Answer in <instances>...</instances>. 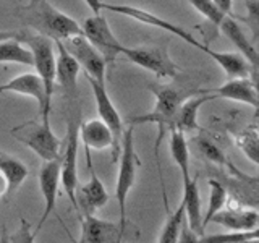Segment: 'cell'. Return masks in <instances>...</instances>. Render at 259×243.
Instances as JSON below:
<instances>
[{
	"label": "cell",
	"instance_id": "cell-1",
	"mask_svg": "<svg viewBox=\"0 0 259 243\" xmlns=\"http://www.w3.org/2000/svg\"><path fill=\"white\" fill-rule=\"evenodd\" d=\"M18 15L23 26L52 39L54 43L83 34L81 24L67 13L55 8L49 0H29L26 5L20 8Z\"/></svg>",
	"mask_w": 259,
	"mask_h": 243
},
{
	"label": "cell",
	"instance_id": "cell-2",
	"mask_svg": "<svg viewBox=\"0 0 259 243\" xmlns=\"http://www.w3.org/2000/svg\"><path fill=\"white\" fill-rule=\"evenodd\" d=\"M151 91L156 97L154 102V109L149 113L144 115H138L128 122L130 125H138V124H156L159 130V136L156 140V157L159 154V144L164 138V133L172 122L177 110L180 109V105L191 96L196 94H204L207 89H186V88H175L168 85H152Z\"/></svg>",
	"mask_w": 259,
	"mask_h": 243
},
{
	"label": "cell",
	"instance_id": "cell-3",
	"mask_svg": "<svg viewBox=\"0 0 259 243\" xmlns=\"http://www.w3.org/2000/svg\"><path fill=\"white\" fill-rule=\"evenodd\" d=\"M141 166L138 154L135 149V125H128L125 128L123 136L120 143V152H118V175H117V185H115V199L118 205V222L121 225H130L126 219V201L130 196V191L135 186L138 167Z\"/></svg>",
	"mask_w": 259,
	"mask_h": 243
},
{
	"label": "cell",
	"instance_id": "cell-4",
	"mask_svg": "<svg viewBox=\"0 0 259 243\" xmlns=\"http://www.w3.org/2000/svg\"><path fill=\"white\" fill-rule=\"evenodd\" d=\"M12 136L29 148L42 160H54L62 156L63 140L52 132L51 120H31L12 130Z\"/></svg>",
	"mask_w": 259,
	"mask_h": 243
},
{
	"label": "cell",
	"instance_id": "cell-5",
	"mask_svg": "<svg viewBox=\"0 0 259 243\" xmlns=\"http://www.w3.org/2000/svg\"><path fill=\"white\" fill-rule=\"evenodd\" d=\"M16 39L26 46L32 54V67L42 79L47 99L52 102L54 89H55V51L54 40L42 34L32 32L29 29L18 31Z\"/></svg>",
	"mask_w": 259,
	"mask_h": 243
},
{
	"label": "cell",
	"instance_id": "cell-6",
	"mask_svg": "<svg viewBox=\"0 0 259 243\" xmlns=\"http://www.w3.org/2000/svg\"><path fill=\"white\" fill-rule=\"evenodd\" d=\"M101 10L104 12H113V13H118V15H123V16H128V18H132L135 21H140L143 24H148V26H152V28H159L165 32H170V34H174L177 37L183 39L186 44H190L191 47L198 49L201 52H206V49L209 44H202L199 43L198 39H194L191 36V32H188L185 28L178 26V24H174L170 23L164 18H160L156 13H151L148 10H143L140 7H133V5H126V4H105L102 2L101 5Z\"/></svg>",
	"mask_w": 259,
	"mask_h": 243
},
{
	"label": "cell",
	"instance_id": "cell-7",
	"mask_svg": "<svg viewBox=\"0 0 259 243\" xmlns=\"http://www.w3.org/2000/svg\"><path fill=\"white\" fill-rule=\"evenodd\" d=\"M121 55H125L130 62L138 67L154 73L157 78H177L180 75V68L170 59L165 47L159 46H140L121 49Z\"/></svg>",
	"mask_w": 259,
	"mask_h": 243
},
{
	"label": "cell",
	"instance_id": "cell-8",
	"mask_svg": "<svg viewBox=\"0 0 259 243\" xmlns=\"http://www.w3.org/2000/svg\"><path fill=\"white\" fill-rule=\"evenodd\" d=\"M83 29V36L89 40V44L97 49L105 63H113L117 60V57L121 55V49L123 44L117 39L110 28V24L105 18V15L101 13H93L89 18L84 20L81 24Z\"/></svg>",
	"mask_w": 259,
	"mask_h": 243
},
{
	"label": "cell",
	"instance_id": "cell-9",
	"mask_svg": "<svg viewBox=\"0 0 259 243\" xmlns=\"http://www.w3.org/2000/svg\"><path fill=\"white\" fill-rule=\"evenodd\" d=\"M81 219V237L73 243H121L128 238L132 230H138L133 224L121 225L118 221H104L96 214L79 216Z\"/></svg>",
	"mask_w": 259,
	"mask_h": 243
},
{
	"label": "cell",
	"instance_id": "cell-10",
	"mask_svg": "<svg viewBox=\"0 0 259 243\" xmlns=\"http://www.w3.org/2000/svg\"><path fill=\"white\" fill-rule=\"evenodd\" d=\"M78 128L79 125L75 120L68 122L67 136L63 140V151L60 156V183L75 209H78L76 188L79 185L78 183Z\"/></svg>",
	"mask_w": 259,
	"mask_h": 243
},
{
	"label": "cell",
	"instance_id": "cell-11",
	"mask_svg": "<svg viewBox=\"0 0 259 243\" xmlns=\"http://www.w3.org/2000/svg\"><path fill=\"white\" fill-rule=\"evenodd\" d=\"M84 154H86V166L89 170V180L84 185H78V188H76L78 216L96 214L101 208L107 205L110 198L102 180L94 169L93 159H91V149L84 148Z\"/></svg>",
	"mask_w": 259,
	"mask_h": 243
},
{
	"label": "cell",
	"instance_id": "cell-12",
	"mask_svg": "<svg viewBox=\"0 0 259 243\" xmlns=\"http://www.w3.org/2000/svg\"><path fill=\"white\" fill-rule=\"evenodd\" d=\"M86 78H88L89 86H91V89H93L99 118L110 128V132L113 135V144H115V148H113V152H112V160L117 162L118 152H120L121 136H123V132H125L123 120H121L120 113H118V110L115 107V104H113L112 99H110V96L107 93V88H105V83L96 81V79L89 78V76H86Z\"/></svg>",
	"mask_w": 259,
	"mask_h": 243
},
{
	"label": "cell",
	"instance_id": "cell-13",
	"mask_svg": "<svg viewBox=\"0 0 259 243\" xmlns=\"http://www.w3.org/2000/svg\"><path fill=\"white\" fill-rule=\"evenodd\" d=\"M63 47L70 52V55L78 62L79 68L84 70V75L96 81L105 83V63L104 57L97 52V49L89 44V40L83 36H71L62 40Z\"/></svg>",
	"mask_w": 259,
	"mask_h": 243
},
{
	"label": "cell",
	"instance_id": "cell-14",
	"mask_svg": "<svg viewBox=\"0 0 259 243\" xmlns=\"http://www.w3.org/2000/svg\"><path fill=\"white\" fill-rule=\"evenodd\" d=\"M37 180H39L40 193H42L44 198V211L39 219L37 227L32 230L36 237L40 232V229L44 227V224L47 222V219L55 211V202H57V196H59V185H60V157L54 160H44L39 169Z\"/></svg>",
	"mask_w": 259,
	"mask_h": 243
},
{
	"label": "cell",
	"instance_id": "cell-15",
	"mask_svg": "<svg viewBox=\"0 0 259 243\" xmlns=\"http://www.w3.org/2000/svg\"><path fill=\"white\" fill-rule=\"evenodd\" d=\"M0 93H15L32 97L39 104L40 118L49 120V117H51L52 102L47 99L42 79L39 78L37 73H23V75L8 79L7 83L0 85Z\"/></svg>",
	"mask_w": 259,
	"mask_h": 243
},
{
	"label": "cell",
	"instance_id": "cell-16",
	"mask_svg": "<svg viewBox=\"0 0 259 243\" xmlns=\"http://www.w3.org/2000/svg\"><path fill=\"white\" fill-rule=\"evenodd\" d=\"M210 222L225 227L233 232H249L256 230L259 224V214L254 208H245L241 205H232L222 208L210 219ZM209 222V224H210Z\"/></svg>",
	"mask_w": 259,
	"mask_h": 243
},
{
	"label": "cell",
	"instance_id": "cell-17",
	"mask_svg": "<svg viewBox=\"0 0 259 243\" xmlns=\"http://www.w3.org/2000/svg\"><path fill=\"white\" fill-rule=\"evenodd\" d=\"M57 55H55V81L62 86L63 93L70 99L78 97V75H79V65L70 55V52L63 47L62 40H55Z\"/></svg>",
	"mask_w": 259,
	"mask_h": 243
},
{
	"label": "cell",
	"instance_id": "cell-18",
	"mask_svg": "<svg viewBox=\"0 0 259 243\" xmlns=\"http://www.w3.org/2000/svg\"><path fill=\"white\" fill-rule=\"evenodd\" d=\"M207 93L214 94L215 97H222V99L248 104L254 109H257V105H259L257 86H256V81H253L251 78L229 79L227 83H224L222 86H219L215 89H207Z\"/></svg>",
	"mask_w": 259,
	"mask_h": 243
},
{
	"label": "cell",
	"instance_id": "cell-19",
	"mask_svg": "<svg viewBox=\"0 0 259 243\" xmlns=\"http://www.w3.org/2000/svg\"><path fill=\"white\" fill-rule=\"evenodd\" d=\"M219 29H221L222 34L237 47L238 54L249 63L251 70H253V73L257 76V51L253 46V43L246 37L243 28L235 21V16L225 15L221 24H219Z\"/></svg>",
	"mask_w": 259,
	"mask_h": 243
},
{
	"label": "cell",
	"instance_id": "cell-20",
	"mask_svg": "<svg viewBox=\"0 0 259 243\" xmlns=\"http://www.w3.org/2000/svg\"><path fill=\"white\" fill-rule=\"evenodd\" d=\"M212 99H215V96L210 93L188 97V99L180 105V109L177 110L167 130H177V132H182V133H188V132H193V130H198L199 128L198 113H199L201 105Z\"/></svg>",
	"mask_w": 259,
	"mask_h": 243
},
{
	"label": "cell",
	"instance_id": "cell-21",
	"mask_svg": "<svg viewBox=\"0 0 259 243\" xmlns=\"http://www.w3.org/2000/svg\"><path fill=\"white\" fill-rule=\"evenodd\" d=\"M78 135L81 138V141H83L84 148L96 149V151L112 149V152H113V148H115L110 128L105 125L101 118L83 122L78 128Z\"/></svg>",
	"mask_w": 259,
	"mask_h": 243
},
{
	"label": "cell",
	"instance_id": "cell-22",
	"mask_svg": "<svg viewBox=\"0 0 259 243\" xmlns=\"http://www.w3.org/2000/svg\"><path fill=\"white\" fill-rule=\"evenodd\" d=\"M206 55H209L219 67H221L229 79L233 78H251L253 81H256V75L251 70L249 63L243 59V57L238 52H217L212 51L209 46L206 49Z\"/></svg>",
	"mask_w": 259,
	"mask_h": 243
},
{
	"label": "cell",
	"instance_id": "cell-23",
	"mask_svg": "<svg viewBox=\"0 0 259 243\" xmlns=\"http://www.w3.org/2000/svg\"><path fill=\"white\" fill-rule=\"evenodd\" d=\"M182 201L185 205V221L191 230L198 235L204 233L202 229V214H201V196H199V186L196 178H191L190 182L183 183V196Z\"/></svg>",
	"mask_w": 259,
	"mask_h": 243
},
{
	"label": "cell",
	"instance_id": "cell-24",
	"mask_svg": "<svg viewBox=\"0 0 259 243\" xmlns=\"http://www.w3.org/2000/svg\"><path fill=\"white\" fill-rule=\"evenodd\" d=\"M170 133V156H172L174 162L178 166L182 172V182L186 183L190 182L193 175H191V151H190V144L186 141L185 133L177 132V130H168Z\"/></svg>",
	"mask_w": 259,
	"mask_h": 243
},
{
	"label": "cell",
	"instance_id": "cell-25",
	"mask_svg": "<svg viewBox=\"0 0 259 243\" xmlns=\"http://www.w3.org/2000/svg\"><path fill=\"white\" fill-rule=\"evenodd\" d=\"M0 172L5 175L7 182H8L7 198H10L15 194V191L20 188L21 183L26 180L29 170L20 159L0 152Z\"/></svg>",
	"mask_w": 259,
	"mask_h": 243
},
{
	"label": "cell",
	"instance_id": "cell-26",
	"mask_svg": "<svg viewBox=\"0 0 259 243\" xmlns=\"http://www.w3.org/2000/svg\"><path fill=\"white\" fill-rule=\"evenodd\" d=\"M0 63H20L32 67V54L18 39H7L0 43Z\"/></svg>",
	"mask_w": 259,
	"mask_h": 243
},
{
	"label": "cell",
	"instance_id": "cell-27",
	"mask_svg": "<svg viewBox=\"0 0 259 243\" xmlns=\"http://www.w3.org/2000/svg\"><path fill=\"white\" fill-rule=\"evenodd\" d=\"M164 202L167 208V217L160 229L157 243H177L178 235H180V229H182V221L185 217V205H183V201H180V205H178L175 211H168L167 199H164Z\"/></svg>",
	"mask_w": 259,
	"mask_h": 243
},
{
	"label": "cell",
	"instance_id": "cell-28",
	"mask_svg": "<svg viewBox=\"0 0 259 243\" xmlns=\"http://www.w3.org/2000/svg\"><path fill=\"white\" fill-rule=\"evenodd\" d=\"M191 143H193V148L196 149V152L201 157H204L207 162H212V164H215L219 167H227V164L230 162L224 154L222 148H219L210 138H207L204 135L193 138Z\"/></svg>",
	"mask_w": 259,
	"mask_h": 243
},
{
	"label": "cell",
	"instance_id": "cell-29",
	"mask_svg": "<svg viewBox=\"0 0 259 243\" xmlns=\"http://www.w3.org/2000/svg\"><path fill=\"white\" fill-rule=\"evenodd\" d=\"M207 186H209V206H207V213L202 217V229H206V225L210 222V219L215 213H219L222 208H225L227 199H229V191H227V186L210 178L207 180Z\"/></svg>",
	"mask_w": 259,
	"mask_h": 243
},
{
	"label": "cell",
	"instance_id": "cell-30",
	"mask_svg": "<svg viewBox=\"0 0 259 243\" xmlns=\"http://www.w3.org/2000/svg\"><path fill=\"white\" fill-rule=\"evenodd\" d=\"M235 144L238 146L241 152L245 154L254 166H257V162H259V133H257L256 125H251V127L245 128L241 133L235 136Z\"/></svg>",
	"mask_w": 259,
	"mask_h": 243
},
{
	"label": "cell",
	"instance_id": "cell-31",
	"mask_svg": "<svg viewBox=\"0 0 259 243\" xmlns=\"http://www.w3.org/2000/svg\"><path fill=\"white\" fill-rule=\"evenodd\" d=\"M259 237V229L249 232H225V233H202L199 237V243H237L246 238Z\"/></svg>",
	"mask_w": 259,
	"mask_h": 243
},
{
	"label": "cell",
	"instance_id": "cell-32",
	"mask_svg": "<svg viewBox=\"0 0 259 243\" xmlns=\"http://www.w3.org/2000/svg\"><path fill=\"white\" fill-rule=\"evenodd\" d=\"M188 4L215 28H219V24H221L222 18L225 16L222 12L217 10L215 5L212 4V0H188Z\"/></svg>",
	"mask_w": 259,
	"mask_h": 243
},
{
	"label": "cell",
	"instance_id": "cell-33",
	"mask_svg": "<svg viewBox=\"0 0 259 243\" xmlns=\"http://www.w3.org/2000/svg\"><path fill=\"white\" fill-rule=\"evenodd\" d=\"M8 238H10V243H34L36 235L32 233L31 224L26 219H21L20 227L13 233H8Z\"/></svg>",
	"mask_w": 259,
	"mask_h": 243
},
{
	"label": "cell",
	"instance_id": "cell-34",
	"mask_svg": "<svg viewBox=\"0 0 259 243\" xmlns=\"http://www.w3.org/2000/svg\"><path fill=\"white\" fill-rule=\"evenodd\" d=\"M246 18H241L249 24V28L253 29V37H257V28H259V2L257 0H246Z\"/></svg>",
	"mask_w": 259,
	"mask_h": 243
},
{
	"label": "cell",
	"instance_id": "cell-35",
	"mask_svg": "<svg viewBox=\"0 0 259 243\" xmlns=\"http://www.w3.org/2000/svg\"><path fill=\"white\" fill-rule=\"evenodd\" d=\"M199 237L194 230H191L188 224H186L185 217L182 221V229H180V235H178V241L177 243H199Z\"/></svg>",
	"mask_w": 259,
	"mask_h": 243
},
{
	"label": "cell",
	"instance_id": "cell-36",
	"mask_svg": "<svg viewBox=\"0 0 259 243\" xmlns=\"http://www.w3.org/2000/svg\"><path fill=\"white\" fill-rule=\"evenodd\" d=\"M212 4L215 5V8L219 12H222L224 15L232 16V4L233 0H212Z\"/></svg>",
	"mask_w": 259,
	"mask_h": 243
},
{
	"label": "cell",
	"instance_id": "cell-37",
	"mask_svg": "<svg viewBox=\"0 0 259 243\" xmlns=\"http://www.w3.org/2000/svg\"><path fill=\"white\" fill-rule=\"evenodd\" d=\"M86 5L91 8L93 13H101V5H102V0H84Z\"/></svg>",
	"mask_w": 259,
	"mask_h": 243
},
{
	"label": "cell",
	"instance_id": "cell-38",
	"mask_svg": "<svg viewBox=\"0 0 259 243\" xmlns=\"http://www.w3.org/2000/svg\"><path fill=\"white\" fill-rule=\"evenodd\" d=\"M7 191H8V182H7L5 175L0 172V198L7 196Z\"/></svg>",
	"mask_w": 259,
	"mask_h": 243
},
{
	"label": "cell",
	"instance_id": "cell-39",
	"mask_svg": "<svg viewBox=\"0 0 259 243\" xmlns=\"http://www.w3.org/2000/svg\"><path fill=\"white\" fill-rule=\"evenodd\" d=\"M18 36V31H0V43L7 39H15Z\"/></svg>",
	"mask_w": 259,
	"mask_h": 243
},
{
	"label": "cell",
	"instance_id": "cell-40",
	"mask_svg": "<svg viewBox=\"0 0 259 243\" xmlns=\"http://www.w3.org/2000/svg\"><path fill=\"white\" fill-rule=\"evenodd\" d=\"M0 243H10V238H8V232L7 227H2V233H0Z\"/></svg>",
	"mask_w": 259,
	"mask_h": 243
},
{
	"label": "cell",
	"instance_id": "cell-41",
	"mask_svg": "<svg viewBox=\"0 0 259 243\" xmlns=\"http://www.w3.org/2000/svg\"><path fill=\"white\" fill-rule=\"evenodd\" d=\"M237 243H259V237H254V238H246V240H241V241H237Z\"/></svg>",
	"mask_w": 259,
	"mask_h": 243
}]
</instances>
